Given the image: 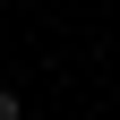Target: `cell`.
Masks as SVG:
<instances>
[{
  "label": "cell",
  "instance_id": "1",
  "mask_svg": "<svg viewBox=\"0 0 120 120\" xmlns=\"http://www.w3.org/2000/svg\"><path fill=\"white\" fill-rule=\"evenodd\" d=\"M0 120H26V94L17 86H0Z\"/></svg>",
  "mask_w": 120,
  "mask_h": 120
}]
</instances>
